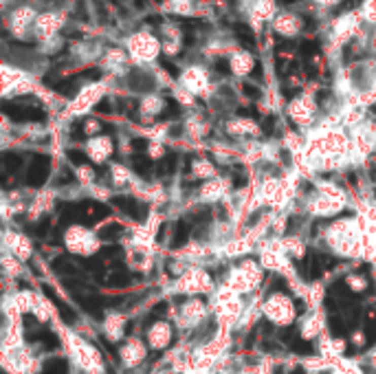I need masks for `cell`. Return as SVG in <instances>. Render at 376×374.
<instances>
[{"label": "cell", "instance_id": "obj_12", "mask_svg": "<svg viewBox=\"0 0 376 374\" xmlns=\"http://www.w3.org/2000/svg\"><path fill=\"white\" fill-rule=\"evenodd\" d=\"M128 86H130V90L141 92V95H148V92H152L156 88V82H154V77H152L150 73L136 69V71H132L128 75Z\"/></svg>", "mask_w": 376, "mask_h": 374}, {"label": "cell", "instance_id": "obj_3", "mask_svg": "<svg viewBox=\"0 0 376 374\" xmlns=\"http://www.w3.org/2000/svg\"><path fill=\"white\" fill-rule=\"evenodd\" d=\"M172 293L176 297H204L214 295L218 289V282L207 266H191L189 271H185L181 277L172 282Z\"/></svg>", "mask_w": 376, "mask_h": 374}, {"label": "cell", "instance_id": "obj_6", "mask_svg": "<svg viewBox=\"0 0 376 374\" xmlns=\"http://www.w3.org/2000/svg\"><path fill=\"white\" fill-rule=\"evenodd\" d=\"M148 355H150V348L145 344V339H141L139 335H132L123 344H119L117 348L119 368L125 372H139V368L148 361Z\"/></svg>", "mask_w": 376, "mask_h": 374}, {"label": "cell", "instance_id": "obj_14", "mask_svg": "<svg viewBox=\"0 0 376 374\" xmlns=\"http://www.w3.org/2000/svg\"><path fill=\"white\" fill-rule=\"evenodd\" d=\"M299 53H301L303 57H313L315 53H319V44L313 42V40H306V42H301Z\"/></svg>", "mask_w": 376, "mask_h": 374}, {"label": "cell", "instance_id": "obj_17", "mask_svg": "<svg viewBox=\"0 0 376 374\" xmlns=\"http://www.w3.org/2000/svg\"><path fill=\"white\" fill-rule=\"evenodd\" d=\"M95 110L99 112V115H104V112H106V115H110V112H112V104L108 102V99H99V102L95 104Z\"/></svg>", "mask_w": 376, "mask_h": 374}, {"label": "cell", "instance_id": "obj_21", "mask_svg": "<svg viewBox=\"0 0 376 374\" xmlns=\"http://www.w3.org/2000/svg\"><path fill=\"white\" fill-rule=\"evenodd\" d=\"M280 3H282V5H293L295 0H280Z\"/></svg>", "mask_w": 376, "mask_h": 374}, {"label": "cell", "instance_id": "obj_10", "mask_svg": "<svg viewBox=\"0 0 376 374\" xmlns=\"http://www.w3.org/2000/svg\"><path fill=\"white\" fill-rule=\"evenodd\" d=\"M84 150L92 165H110V159L115 154V141L106 135H97L86 141Z\"/></svg>", "mask_w": 376, "mask_h": 374}, {"label": "cell", "instance_id": "obj_7", "mask_svg": "<svg viewBox=\"0 0 376 374\" xmlns=\"http://www.w3.org/2000/svg\"><path fill=\"white\" fill-rule=\"evenodd\" d=\"M328 332L326 326V313H321V308L317 310H308L306 315L299 317L297 322V337L306 344H319V339Z\"/></svg>", "mask_w": 376, "mask_h": 374}, {"label": "cell", "instance_id": "obj_8", "mask_svg": "<svg viewBox=\"0 0 376 374\" xmlns=\"http://www.w3.org/2000/svg\"><path fill=\"white\" fill-rule=\"evenodd\" d=\"M143 339L152 352H165L174 341V324L167 319L150 322L148 328L143 330Z\"/></svg>", "mask_w": 376, "mask_h": 374}, {"label": "cell", "instance_id": "obj_20", "mask_svg": "<svg viewBox=\"0 0 376 374\" xmlns=\"http://www.w3.org/2000/svg\"><path fill=\"white\" fill-rule=\"evenodd\" d=\"M134 5L139 7V9H143V7H145V0H134Z\"/></svg>", "mask_w": 376, "mask_h": 374}, {"label": "cell", "instance_id": "obj_18", "mask_svg": "<svg viewBox=\"0 0 376 374\" xmlns=\"http://www.w3.org/2000/svg\"><path fill=\"white\" fill-rule=\"evenodd\" d=\"M216 73H220V75H229V62L227 59H218V62L214 64Z\"/></svg>", "mask_w": 376, "mask_h": 374}, {"label": "cell", "instance_id": "obj_4", "mask_svg": "<svg viewBox=\"0 0 376 374\" xmlns=\"http://www.w3.org/2000/svg\"><path fill=\"white\" fill-rule=\"evenodd\" d=\"M172 304H174V313H176V319H174L176 332H181V335L200 326L214 315L211 302L204 297H178V302L174 299Z\"/></svg>", "mask_w": 376, "mask_h": 374}, {"label": "cell", "instance_id": "obj_16", "mask_svg": "<svg viewBox=\"0 0 376 374\" xmlns=\"http://www.w3.org/2000/svg\"><path fill=\"white\" fill-rule=\"evenodd\" d=\"M158 64H161V66H163V69H165V71H167V73H169V75H172V77H178V75H181V69H178V66H174V64H172V62H169V59H165V57H161V59H158Z\"/></svg>", "mask_w": 376, "mask_h": 374}, {"label": "cell", "instance_id": "obj_13", "mask_svg": "<svg viewBox=\"0 0 376 374\" xmlns=\"http://www.w3.org/2000/svg\"><path fill=\"white\" fill-rule=\"evenodd\" d=\"M235 36H237V40L242 42V46H247L249 51H253V49H255V36H253V31H251L249 26H244V24H235Z\"/></svg>", "mask_w": 376, "mask_h": 374}, {"label": "cell", "instance_id": "obj_11", "mask_svg": "<svg viewBox=\"0 0 376 374\" xmlns=\"http://www.w3.org/2000/svg\"><path fill=\"white\" fill-rule=\"evenodd\" d=\"M343 286L352 293V295H363L369 286H372V279L367 277V273H363L359 269H350L346 275H343Z\"/></svg>", "mask_w": 376, "mask_h": 374}, {"label": "cell", "instance_id": "obj_5", "mask_svg": "<svg viewBox=\"0 0 376 374\" xmlns=\"http://www.w3.org/2000/svg\"><path fill=\"white\" fill-rule=\"evenodd\" d=\"M53 174H55V170H53L51 157L42 154V152H36V154L31 157V161L26 163V170L22 174V187L33 194H38V192L46 190V187H51Z\"/></svg>", "mask_w": 376, "mask_h": 374}, {"label": "cell", "instance_id": "obj_1", "mask_svg": "<svg viewBox=\"0 0 376 374\" xmlns=\"http://www.w3.org/2000/svg\"><path fill=\"white\" fill-rule=\"evenodd\" d=\"M262 319L277 330L293 328L299 322V306L288 291L266 293L262 297Z\"/></svg>", "mask_w": 376, "mask_h": 374}, {"label": "cell", "instance_id": "obj_9", "mask_svg": "<svg viewBox=\"0 0 376 374\" xmlns=\"http://www.w3.org/2000/svg\"><path fill=\"white\" fill-rule=\"evenodd\" d=\"M125 332H128V315L121 310H108L99 324V337L108 344H123Z\"/></svg>", "mask_w": 376, "mask_h": 374}, {"label": "cell", "instance_id": "obj_2", "mask_svg": "<svg viewBox=\"0 0 376 374\" xmlns=\"http://www.w3.org/2000/svg\"><path fill=\"white\" fill-rule=\"evenodd\" d=\"M62 246L66 249L69 256H75V258H95V256L101 253L104 242L99 240L95 229L75 223V225H66V229L62 231Z\"/></svg>", "mask_w": 376, "mask_h": 374}, {"label": "cell", "instance_id": "obj_15", "mask_svg": "<svg viewBox=\"0 0 376 374\" xmlns=\"http://www.w3.org/2000/svg\"><path fill=\"white\" fill-rule=\"evenodd\" d=\"M242 92L247 95L249 99H260L262 97V90L257 88V86H253V84H244L242 86Z\"/></svg>", "mask_w": 376, "mask_h": 374}, {"label": "cell", "instance_id": "obj_19", "mask_svg": "<svg viewBox=\"0 0 376 374\" xmlns=\"http://www.w3.org/2000/svg\"><path fill=\"white\" fill-rule=\"evenodd\" d=\"M260 75H262V69H260V64H257L253 69V77H260Z\"/></svg>", "mask_w": 376, "mask_h": 374}]
</instances>
